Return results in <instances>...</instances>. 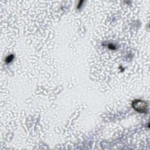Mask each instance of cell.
I'll return each instance as SVG.
<instances>
[{
    "label": "cell",
    "instance_id": "1",
    "mask_svg": "<svg viewBox=\"0 0 150 150\" xmlns=\"http://www.w3.org/2000/svg\"><path fill=\"white\" fill-rule=\"evenodd\" d=\"M132 105L137 111L141 113L145 112L147 108L146 103L140 100H135L133 101Z\"/></svg>",
    "mask_w": 150,
    "mask_h": 150
}]
</instances>
